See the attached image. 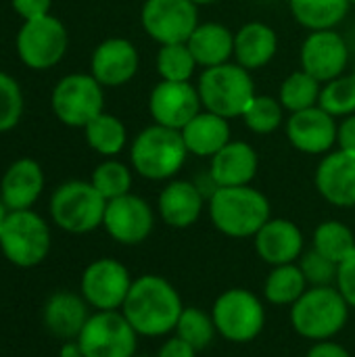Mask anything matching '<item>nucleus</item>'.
Segmentation results:
<instances>
[{
  "instance_id": "f257e3e1",
  "label": "nucleus",
  "mask_w": 355,
  "mask_h": 357,
  "mask_svg": "<svg viewBox=\"0 0 355 357\" xmlns=\"http://www.w3.org/2000/svg\"><path fill=\"white\" fill-rule=\"evenodd\" d=\"M182 310V297L167 278L142 274L132 282L121 314L138 337H165L176 331Z\"/></svg>"
},
{
  "instance_id": "f03ea898",
  "label": "nucleus",
  "mask_w": 355,
  "mask_h": 357,
  "mask_svg": "<svg viewBox=\"0 0 355 357\" xmlns=\"http://www.w3.org/2000/svg\"><path fill=\"white\" fill-rule=\"evenodd\" d=\"M207 205L213 228L230 238H253L272 218L268 197L253 186L218 188Z\"/></svg>"
},
{
  "instance_id": "7ed1b4c3",
  "label": "nucleus",
  "mask_w": 355,
  "mask_h": 357,
  "mask_svg": "<svg viewBox=\"0 0 355 357\" xmlns=\"http://www.w3.org/2000/svg\"><path fill=\"white\" fill-rule=\"evenodd\" d=\"M349 310L337 287H310L291 305V326L308 341H331L345 328Z\"/></svg>"
},
{
  "instance_id": "20e7f679",
  "label": "nucleus",
  "mask_w": 355,
  "mask_h": 357,
  "mask_svg": "<svg viewBox=\"0 0 355 357\" xmlns=\"http://www.w3.org/2000/svg\"><path fill=\"white\" fill-rule=\"evenodd\" d=\"M188 157L182 132L165 126L144 128L130 149V161L138 176L146 180H169L174 178Z\"/></svg>"
},
{
  "instance_id": "39448f33",
  "label": "nucleus",
  "mask_w": 355,
  "mask_h": 357,
  "mask_svg": "<svg viewBox=\"0 0 355 357\" xmlns=\"http://www.w3.org/2000/svg\"><path fill=\"white\" fill-rule=\"evenodd\" d=\"M205 111L220 117H243L251 100L255 98V86L251 71L239 63H224L207 67L197 84Z\"/></svg>"
},
{
  "instance_id": "423d86ee",
  "label": "nucleus",
  "mask_w": 355,
  "mask_h": 357,
  "mask_svg": "<svg viewBox=\"0 0 355 357\" xmlns=\"http://www.w3.org/2000/svg\"><path fill=\"white\" fill-rule=\"evenodd\" d=\"M216 331L230 343H251L266 326V307L249 289L224 291L211 307Z\"/></svg>"
},
{
  "instance_id": "0eeeda50",
  "label": "nucleus",
  "mask_w": 355,
  "mask_h": 357,
  "mask_svg": "<svg viewBox=\"0 0 355 357\" xmlns=\"http://www.w3.org/2000/svg\"><path fill=\"white\" fill-rule=\"evenodd\" d=\"M107 199L92 182L71 180L59 186L50 199V215L54 224L71 234H86L103 226Z\"/></svg>"
},
{
  "instance_id": "6e6552de",
  "label": "nucleus",
  "mask_w": 355,
  "mask_h": 357,
  "mask_svg": "<svg viewBox=\"0 0 355 357\" xmlns=\"http://www.w3.org/2000/svg\"><path fill=\"white\" fill-rule=\"evenodd\" d=\"M0 249L17 268H33L42 264L50 251V230L46 222L29 211H8L0 226Z\"/></svg>"
},
{
  "instance_id": "1a4fd4ad",
  "label": "nucleus",
  "mask_w": 355,
  "mask_h": 357,
  "mask_svg": "<svg viewBox=\"0 0 355 357\" xmlns=\"http://www.w3.org/2000/svg\"><path fill=\"white\" fill-rule=\"evenodd\" d=\"M75 341L84 357H136L138 333L121 312H96Z\"/></svg>"
},
{
  "instance_id": "9d476101",
  "label": "nucleus",
  "mask_w": 355,
  "mask_h": 357,
  "mask_svg": "<svg viewBox=\"0 0 355 357\" xmlns=\"http://www.w3.org/2000/svg\"><path fill=\"white\" fill-rule=\"evenodd\" d=\"M140 21L144 31L165 44H186L199 25V8L192 0H146Z\"/></svg>"
},
{
  "instance_id": "9b49d317",
  "label": "nucleus",
  "mask_w": 355,
  "mask_h": 357,
  "mask_svg": "<svg viewBox=\"0 0 355 357\" xmlns=\"http://www.w3.org/2000/svg\"><path fill=\"white\" fill-rule=\"evenodd\" d=\"M132 276L128 268L111 257L92 261L80 282L82 297L96 312H119L132 289Z\"/></svg>"
},
{
  "instance_id": "f8f14e48",
  "label": "nucleus",
  "mask_w": 355,
  "mask_h": 357,
  "mask_svg": "<svg viewBox=\"0 0 355 357\" xmlns=\"http://www.w3.org/2000/svg\"><path fill=\"white\" fill-rule=\"evenodd\" d=\"M103 88L94 75L73 73L63 77L52 92V109L56 117L73 128H86L103 113Z\"/></svg>"
},
{
  "instance_id": "ddd939ff",
  "label": "nucleus",
  "mask_w": 355,
  "mask_h": 357,
  "mask_svg": "<svg viewBox=\"0 0 355 357\" xmlns=\"http://www.w3.org/2000/svg\"><path fill=\"white\" fill-rule=\"evenodd\" d=\"M67 48V31L63 23L50 15L27 19L17 36L21 61L31 69H48L61 61Z\"/></svg>"
},
{
  "instance_id": "4468645a",
  "label": "nucleus",
  "mask_w": 355,
  "mask_h": 357,
  "mask_svg": "<svg viewBox=\"0 0 355 357\" xmlns=\"http://www.w3.org/2000/svg\"><path fill=\"white\" fill-rule=\"evenodd\" d=\"M103 226L107 234L119 245L134 247L151 236L155 228V215L151 205L142 197L128 192L123 197L107 201Z\"/></svg>"
},
{
  "instance_id": "2eb2a0df",
  "label": "nucleus",
  "mask_w": 355,
  "mask_h": 357,
  "mask_svg": "<svg viewBox=\"0 0 355 357\" xmlns=\"http://www.w3.org/2000/svg\"><path fill=\"white\" fill-rule=\"evenodd\" d=\"M203 109L197 86L190 82H165L157 84L149 98V111L155 123L182 130Z\"/></svg>"
},
{
  "instance_id": "dca6fc26",
  "label": "nucleus",
  "mask_w": 355,
  "mask_h": 357,
  "mask_svg": "<svg viewBox=\"0 0 355 357\" xmlns=\"http://www.w3.org/2000/svg\"><path fill=\"white\" fill-rule=\"evenodd\" d=\"M349 63V48L341 33L335 29L312 31L301 44V69L326 84L343 75Z\"/></svg>"
},
{
  "instance_id": "f3484780",
  "label": "nucleus",
  "mask_w": 355,
  "mask_h": 357,
  "mask_svg": "<svg viewBox=\"0 0 355 357\" xmlns=\"http://www.w3.org/2000/svg\"><path fill=\"white\" fill-rule=\"evenodd\" d=\"M337 121L322 107L291 113L287 121L289 142L305 155H326L337 144Z\"/></svg>"
},
{
  "instance_id": "a211bd4d",
  "label": "nucleus",
  "mask_w": 355,
  "mask_h": 357,
  "mask_svg": "<svg viewBox=\"0 0 355 357\" xmlns=\"http://www.w3.org/2000/svg\"><path fill=\"white\" fill-rule=\"evenodd\" d=\"M320 197L335 207H355V155L345 151L326 153L316 176Z\"/></svg>"
},
{
  "instance_id": "6ab92c4d",
  "label": "nucleus",
  "mask_w": 355,
  "mask_h": 357,
  "mask_svg": "<svg viewBox=\"0 0 355 357\" xmlns=\"http://www.w3.org/2000/svg\"><path fill=\"white\" fill-rule=\"evenodd\" d=\"M253 241L259 259L272 268L297 264L303 255V232L295 222L285 218H270Z\"/></svg>"
},
{
  "instance_id": "aec40b11",
  "label": "nucleus",
  "mask_w": 355,
  "mask_h": 357,
  "mask_svg": "<svg viewBox=\"0 0 355 357\" xmlns=\"http://www.w3.org/2000/svg\"><path fill=\"white\" fill-rule=\"evenodd\" d=\"M138 50L130 40L111 38L96 46L92 54V75L100 86H123L138 71Z\"/></svg>"
},
{
  "instance_id": "412c9836",
  "label": "nucleus",
  "mask_w": 355,
  "mask_h": 357,
  "mask_svg": "<svg viewBox=\"0 0 355 357\" xmlns=\"http://www.w3.org/2000/svg\"><path fill=\"white\" fill-rule=\"evenodd\" d=\"M205 195L199 190L195 182L186 180H172L159 195L157 209L161 220L176 230L190 228L199 222L205 205Z\"/></svg>"
},
{
  "instance_id": "4be33fe9",
  "label": "nucleus",
  "mask_w": 355,
  "mask_h": 357,
  "mask_svg": "<svg viewBox=\"0 0 355 357\" xmlns=\"http://www.w3.org/2000/svg\"><path fill=\"white\" fill-rule=\"evenodd\" d=\"M259 159L249 142H228L222 151L211 157L209 176L218 188L226 186H249L257 174Z\"/></svg>"
},
{
  "instance_id": "5701e85b",
  "label": "nucleus",
  "mask_w": 355,
  "mask_h": 357,
  "mask_svg": "<svg viewBox=\"0 0 355 357\" xmlns=\"http://www.w3.org/2000/svg\"><path fill=\"white\" fill-rule=\"evenodd\" d=\"M88 318L90 314L86 299L69 291L50 295L44 305V326L52 337L63 341H75Z\"/></svg>"
},
{
  "instance_id": "b1692460",
  "label": "nucleus",
  "mask_w": 355,
  "mask_h": 357,
  "mask_svg": "<svg viewBox=\"0 0 355 357\" xmlns=\"http://www.w3.org/2000/svg\"><path fill=\"white\" fill-rule=\"evenodd\" d=\"M44 188V174L40 165L31 159H19L13 163L0 184L2 190V203L8 207V211H21L29 209L40 192Z\"/></svg>"
},
{
  "instance_id": "393cba45",
  "label": "nucleus",
  "mask_w": 355,
  "mask_h": 357,
  "mask_svg": "<svg viewBox=\"0 0 355 357\" xmlns=\"http://www.w3.org/2000/svg\"><path fill=\"white\" fill-rule=\"evenodd\" d=\"M276 50H278L276 31L262 21L245 23L234 33V56L236 63L247 71L266 67L274 59Z\"/></svg>"
},
{
  "instance_id": "a878e982",
  "label": "nucleus",
  "mask_w": 355,
  "mask_h": 357,
  "mask_svg": "<svg viewBox=\"0 0 355 357\" xmlns=\"http://www.w3.org/2000/svg\"><path fill=\"white\" fill-rule=\"evenodd\" d=\"M184 144L190 155L213 157L230 142V126L226 117H220L211 111H201L192 117L182 130Z\"/></svg>"
},
{
  "instance_id": "bb28decb",
  "label": "nucleus",
  "mask_w": 355,
  "mask_h": 357,
  "mask_svg": "<svg viewBox=\"0 0 355 357\" xmlns=\"http://www.w3.org/2000/svg\"><path fill=\"white\" fill-rule=\"evenodd\" d=\"M186 44L197 63L205 69L224 65L230 61V56H234V33L216 21L199 23Z\"/></svg>"
},
{
  "instance_id": "cd10ccee",
  "label": "nucleus",
  "mask_w": 355,
  "mask_h": 357,
  "mask_svg": "<svg viewBox=\"0 0 355 357\" xmlns=\"http://www.w3.org/2000/svg\"><path fill=\"white\" fill-rule=\"evenodd\" d=\"M291 13L295 21L310 31H320V29H333L339 25L352 2L349 0H289Z\"/></svg>"
},
{
  "instance_id": "c85d7f7f",
  "label": "nucleus",
  "mask_w": 355,
  "mask_h": 357,
  "mask_svg": "<svg viewBox=\"0 0 355 357\" xmlns=\"http://www.w3.org/2000/svg\"><path fill=\"white\" fill-rule=\"evenodd\" d=\"M310 289L299 264L274 266L264 282V297L272 305L291 307L299 301V297Z\"/></svg>"
},
{
  "instance_id": "c756f323",
  "label": "nucleus",
  "mask_w": 355,
  "mask_h": 357,
  "mask_svg": "<svg viewBox=\"0 0 355 357\" xmlns=\"http://www.w3.org/2000/svg\"><path fill=\"white\" fill-rule=\"evenodd\" d=\"M312 249H316L331 261L341 264L355 249L354 230L343 222L326 220L316 226L314 238H312Z\"/></svg>"
},
{
  "instance_id": "7c9ffc66",
  "label": "nucleus",
  "mask_w": 355,
  "mask_h": 357,
  "mask_svg": "<svg viewBox=\"0 0 355 357\" xmlns=\"http://www.w3.org/2000/svg\"><path fill=\"white\" fill-rule=\"evenodd\" d=\"M320 90H322L320 88V82L316 77H312L308 71L299 69V71H293L280 84L278 100H280V105L287 111L297 113V111L316 107L318 100H320Z\"/></svg>"
},
{
  "instance_id": "2f4dec72",
  "label": "nucleus",
  "mask_w": 355,
  "mask_h": 357,
  "mask_svg": "<svg viewBox=\"0 0 355 357\" xmlns=\"http://www.w3.org/2000/svg\"><path fill=\"white\" fill-rule=\"evenodd\" d=\"M86 140L96 153L113 157L126 146V128L117 117L100 113L86 126Z\"/></svg>"
},
{
  "instance_id": "473e14b6",
  "label": "nucleus",
  "mask_w": 355,
  "mask_h": 357,
  "mask_svg": "<svg viewBox=\"0 0 355 357\" xmlns=\"http://www.w3.org/2000/svg\"><path fill=\"white\" fill-rule=\"evenodd\" d=\"M174 335L186 341L188 345H192L197 351H203L213 343L218 331L211 314H205L199 307H184L178 318Z\"/></svg>"
},
{
  "instance_id": "72a5a7b5",
  "label": "nucleus",
  "mask_w": 355,
  "mask_h": 357,
  "mask_svg": "<svg viewBox=\"0 0 355 357\" xmlns=\"http://www.w3.org/2000/svg\"><path fill=\"white\" fill-rule=\"evenodd\" d=\"M197 65L188 44H165L157 54V71L165 82H188Z\"/></svg>"
},
{
  "instance_id": "f704fd0d",
  "label": "nucleus",
  "mask_w": 355,
  "mask_h": 357,
  "mask_svg": "<svg viewBox=\"0 0 355 357\" xmlns=\"http://www.w3.org/2000/svg\"><path fill=\"white\" fill-rule=\"evenodd\" d=\"M285 119V107L280 105L278 98L272 96H257L251 100V105L247 107V111L243 113V121L245 126L253 132V134H272L280 128Z\"/></svg>"
},
{
  "instance_id": "c9c22d12",
  "label": "nucleus",
  "mask_w": 355,
  "mask_h": 357,
  "mask_svg": "<svg viewBox=\"0 0 355 357\" xmlns=\"http://www.w3.org/2000/svg\"><path fill=\"white\" fill-rule=\"evenodd\" d=\"M318 107H322L333 117H347L355 113V73L339 75L324 84L320 90Z\"/></svg>"
},
{
  "instance_id": "e433bc0d",
  "label": "nucleus",
  "mask_w": 355,
  "mask_h": 357,
  "mask_svg": "<svg viewBox=\"0 0 355 357\" xmlns=\"http://www.w3.org/2000/svg\"><path fill=\"white\" fill-rule=\"evenodd\" d=\"M92 186L107 199L113 201L123 197L132 188V172L119 161H105L92 174Z\"/></svg>"
},
{
  "instance_id": "4c0bfd02",
  "label": "nucleus",
  "mask_w": 355,
  "mask_h": 357,
  "mask_svg": "<svg viewBox=\"0 0 355 357\" xmlns=\"http://www.w3.org/2000/svg\"><path fill=\"white\" fill-rule=\"evenodd\" d=\"M297 264H299V268H301V272H303L310 287H335L339 264L331 261L328 257H324L316 249L305 251L299 257Z\"/></svg>"
},
{
  "instance_id": "58836bf2",
  "label": "nucleus",
  "mask_w": 355,
  "mask_h": 357,
  "mask_svg": "<svg viewBox=\"0 0 355 357\" xmlns=\"http://www.w3.org/2000/svg\"><path fill=\"white\" fill-rule=\"evenodd\" d=\"M23 111V98L17 82L0 71V132L10 130Z\"/></svg>"
},
{
  "instance_id": "ea45409f",
  "label": "nucleus",
  "mask_w": 355,
  "mask_h": 357,
  "mask_svg": "<svg viewBox=\"0 0 355 357\" xmlns=\"http://www.w3.org/2000/svg\"><path fill=\"white\" fill-rule=\"evenodd\" d=\"M335 287L345 297V301L349 303V307L355 310V249L339 264Z\"/></svg>"
},
{
  "instance_id": "a19ab883",
  "label": "nucleus",
  "mask_w": 355,
  "mask_h": 357,
  "mask_svg": "<svg viewBox=\"0 0 355 357\" xmlns=\"http://www.w3.org/2000/svg\"><path fill=\"white\" fill-rule=\"evenodd\" d=\"M197 349L192 347V345H188L186 341H182L180 337H169L163 345H161V349H159V354L157 357H197Z\"/></svg>"
},
{
  "instance_id": "79ce46f5",
  "label": "nucleus",
  "mask_w": 355,
  "mask_h": 357,
  "mask_svg": "<svg viewBox=\"0 0 355 357\" xmlns=\"http://www.w3.org/2000/svg\"><path fill=\"white\" fill-rule=\"evenodd\" d=\"M337 144L341 151L355 155V113L347 115L337 130Z\"/></svg>"
},
{
  "instance_id": "37998d69",
  "label": "nucleus",
  "mask_w": 355,
  "mask_h": 357,
  "mask_svg": "<svg viewBox=\"0 0 355 357\" xmlns=\"http://www.w3.org/2000/svg\"><path fill=\"white\" fill-rule=\"evenodd\" d=\"M13 6L27 21V19H36V17L48 15L50 0H13Z\"/></svg>"
},
{
  "instance_id": "c03bdc74",
  "label": "nucleus",
  "mask_w": 355,
  "mask_h": 357,
  "mask_svg": "<svg viewBox=\"0 0 355 357\" xmlns=\"http://www.w3.org/2000/svg\"><path fill=\"white\" fill-rule=\"evenodd\" d=\"M305 357H352V354L343 345H339V343H335L331 339V341H318V343H314L308 349Z\"/></svg>"
},
{
  "instance_id": "a18cd8bd",
  "label": "nucleus",
  "mask_w": 355,
  "mask_h": 357,
  "mask_svg": "<svg viewBox=\"0 0 355 357\" xmlns=\"http://www.w3.org/2000/svg\"><path fill=\"white\" fill-rule=\"evenodd\" d=\"M59 357H84V354H82L77 341H65L59 351Z\"/></svg>"
},
{
  "instance_id": "49530a36",
  "label": "nucleus",
  "mask_w": 355,
  "mask_h": 357,
  "mask_svg": "<svg viewBox=\"0 0 355 357\" xmlns=\"http://www.w3.org/2000/svg\"><path fill=\"white\" fill-rule=\"evenodd\" d=\"M6 215H8V207L2 203V199H0V226L4 224V220H6Z\"/></svg>"
},
{
  "instance_id": "de8ad7c7",
  "label": "nucleus",
  "mask_w": 355,
  "mask_h": 357,
  "mask_svg": "<svg viewBox=\"0 0 355 357\" xmlns=\"http://www.w3.org/2000/svg\"><path fill=\"white\" fill-rule=\"evenodd\" d=\"M197 6H201V4H213V2H218V0H192Z\"/></svg>"
},
{
  "instance_id": "09e8293b",
  "label": "nucleus",
  "mask_w": 355,
  "mask_h": 357,
  "mask_svg": "<svg viewBox=\"0 0 355 357\" xmlns=\"http://www.w3.org/2000/svg\"><path fill=\"white\" fill-rule=\"evenodd\" d=\"M349 2H352V4H355V0H349Z\"/></svg>"
},
{
  "instance_id": "8fccbe9b",
  "label": "nucleus",
  "mask_w": 355,
  "mask_h": 357,
  "mask_svg": "<svg viewBox=\"0 0 355 357\" xmlns=\"http://www.w3.org/2000/svg\"><path fill=\"white\" fill-rule=\"evenodd\" d=\"M140 357H151V356H140Z\"/></svg>"
},
{
  "instance_id": "3c124183",
  "label": "nucleus",
  "mask_w": 355,
  "mask_h": 357,
  "mask_svg": "<svg viewBox=\"0 0 355 357\" xmlns=\"http://www.w3.org/2000/svg\"><path fill=\"white\" fill-rule=\"evenodd\" d=\"M354 73H355V69H354Z\"/></svg>"
}]
</instances>
